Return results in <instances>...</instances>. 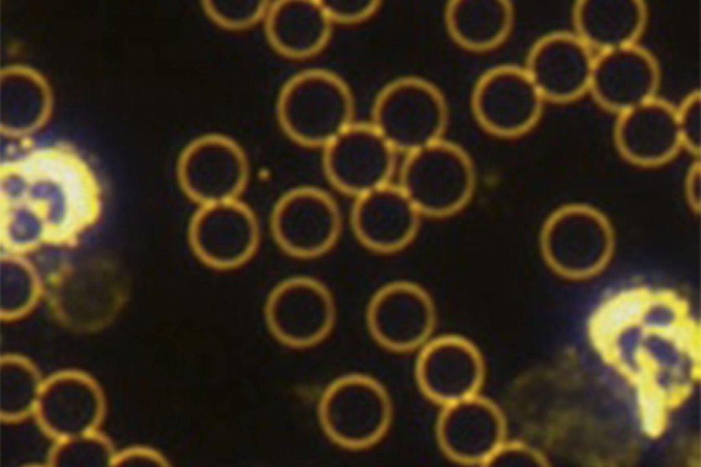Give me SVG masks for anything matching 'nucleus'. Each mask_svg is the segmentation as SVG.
Listing matches in <instances>:
<instances>
[{"label": "nucleus", "mask_w": 701, "mask_h": 467, "mask_svg": "<svg viewBox=\"0 0 701 467\" xmlns=\"http://www.w3.org/2000/svg\"><path fill=\"white\" fill-rule=\"evenodd\" d=\"M331 21L319 1L279 0L270 3L265 34L281 55L304 59L319 53L331 34Z\"/></svg>", "instance_id": "16"}, {"label": "nucleus", "mask_w": 701, "mask_h": 467, "mask_svg": "<svg viewBox=\"0 0 701 467\" xmlns=\"http://www.w3.org/2000/svg\"><path fill=\"white\" fill-rule=\"evenodd\" d=\"M500 408L479 394L442 406L435 425L437 444L453 462L483 466L506 440Z\"/></svg>", "instance_id": "14"}, {"label": "nucleus", "mask_w": 701, "mask_h": 467, "mask_svg": "<svg viewBox=\"0 0 701 467\" xmlns=\"http://www.w3.org/2000/svg\"><path fill=\"white\" fill-rule=\"evenodd\" d=\"M651 290L633 288L608 299L590 322L591 338L601 352L619 333L639 323Z\"/></svg>", "instance_id": "19"}, {"label": "nucleus", "mask_w": 701, "mask_h": 467, "mask_svg": "<svg viewBox=\"0 0 701 467\" xmlns=\"http://www.w3.org/2000/svg\"><path fill=\"white\" fill-rule=\"evenodd\" d=\"M640 385L638 405L641 425L647 435L657 437L664 429L667 399L649 383Z\"/></svg>", "instance_id": "21"}, {"label": "nucleus", "mask_w": 701, "mask_h": 467, "mask_svg": "<svg viewBox=\"0 0 701 467\" xmlns=\"http://www.w3.org/2000/svg\"><path fill=\"white\" fill-rule=\"evenodd\" d=\"M684 192L687 203L694 212L700 207V166L694 163L687 172L684 182Z\"/></svg>", "instance_id": "24"}, {"label": "nucleus", "mask_w": 701, "mask_h": 467, "mask_svg": "<svg viewBox=\"0 0 701 467\" xmlns=\"http://www.w3.org/2000/svg\"><path fill=\"white\" fill-rule=\"evenodd\" d=\"M276 110L279 125L291 140L305 147H324L353 123L354 103L340 77L309 69L284 84Z\"/></svg>", "instance_id": "1"}, {"label": "nucleus", "mask_w": 701, "mask_h": 467, "mask_svg": "<svg viewBox=\"0 0 701 467\" xmlns=\"http://www.w3.org/2000/svg\"><path fill=\"white\" fill-rule=\"evenodd\" d=\"M372 125L396 151L407 154L442 139L448 108L440 90L420 77H403L377 96Z\"/></svg>", "instance_id": "5"}, {"label": "nucleus", "mask_w": 701, "mask_h": 467, "mask_svg": "<svg viewBox=\"0 0 701 467\" xmlns=\"http://www.w3.org/2000/svg\"><path fill=\"white\" fill-rule=\"evenodd\" d=\"M539 245L546 265L557 275L581 280L600 273L615 248V235L607 217L584 204H569L544 220Z\"/></svg>", "instance_id": "3"}, {"label": "nucleus", "mask_w": 701, "mask_h": 467, "mask_svg": "<svg viewBox=\"0 0 701 467\" xmlns=\"http://www.w3.org/2000/svg\"><path fill=\"white\" fill-rule=\"evenodd\" d=\"M420 216L400 187L388 183L355 197L350 223L355 237L365 247L392 253L413 240Z\"/></svg>", "instance_id": "15"}, {"label": "nucleus", "mask_w": 701, "mask_h": 467, "mask_svg": "<svg viewBox=\"0 0 701 467\" xmlns=\"http://www.w3.org/2000/svg\"><path fill=\"white\" fill-rule=\"evenodd\" d=\"M475 183L474 164L466 151L442 138L407 154L398 186L421 216L442 218L466 206Z\"/></svg>", "instance_id": "4"}, {"label": "nucleus", "mask_w": 701, "mask_h": 467, "mask_svg": "<svg viewBox=\"0 0 701 467\" xmlns=\"http://www.w3.org/2000/svg\"><path fill=\"white\" fill-rule=\"evenodd\" d=\"M514 9L507 0H452L446 4L444 22L452 40L473 52L492 50L511 33Z\"/></svg>", "instance_id": "17"}, {"label": "nucleus", "mask_w": 701, "mask_h": 467, "mask_svg": "<svg viewBox=\"0 0 701 467\" xmlns=\"http://www.w3.org/2000/svg\"><path fill=\"white\" fill-rule=\"evenodd\" d=\"M436 322L434 303L427 291L409 281L398 280L380 287L366 311L372 339L392 352L419 349L431 337Z\"/></svg>", "instance_id": "10"}, {"label": "nucleus", "mask_w": 701, "mask_h": 467, "mask_svg": "<svg viewBox=\"0 0 701 467\" xmlns=\"http://www.w3.org/2000/svg\"><path fill=\"white\" fill-rule=\"evenodd\" d=\"M188 238L201 262L212 268L230 270L253 256L259 227L253 210L233 199L201 205L190 220Z\"/></svg>", "instance_id": "11"}, {"label": "nucleus", "mask_w": 701, "mask_h": 467, "mask_svg": "<svg viewBox=\"0 0 701 467\" xmlns=\"http://www.w3.org/2000/svg\"><path fill=\"white\" fill-rule=\"evenodd\" d=\"M546 464L544 457L531 444L505 440L483 466H541Z\"/></svg>", "instance_id": "22"}, {"label": "nucleus", "mask_w": 701, "mask_h": 467, "mask_svg": "<svg viewBox=\"0 0 701 467\" xmlns=\"http://www.w3.org/2000/svg\"><path fill=\"white\" fill-rule=\"evenodd\" d=\"M265 313L275 337L295 349L309 348L324 341L336 318L329 288L308 276L291 277L276 285L266 299Z\"/></svg>", "instance_id": "9"}, {"label": "nucleus", "mask_w": 701, "mask_h": 467, "mask_svg": "<svg viewBox=\"0 0 701 467\" xmlns=\"http://www.w3.org/2000/svg\"><path fill=\"white\" fill-rule=\"evenodd\" d=\"M270 3L262 0H205L201 5L216 25L228 30L253 27L265 18Z\"/></svg>", "instance_id": "20"}, {"label": "nucleus", "mask_w": 701, "mask_h": 467, "mask_svg": "<svg viewBox=\"0 0 701 467\" xmlns=\"http://www.w3.org/2000/svg\"><path fill=\"white\" fill-rule=\"evenodd\" d=\"M324 173L355 197L389 183L396 151L372 124L352 123L324 147Z\"/></svg>", "instance_id": "13"}, {"label": "nucleus", "mask_w": 701, "mask_h": 467, "mask_svg": "<svg viewBox=\"0 0 701 467\" xmlns=\"http://www.w3.org/2000/svg\"><path fill=\"white\" fill-rule=\"evenodd\" d=\"M414 373L423 395L444 406L479 394L485 366L472 341L446 334L431 337L419 349Z\"/></svg>", "instance_id": "12"}, {"label": "nucleus", "mask_w": 701, "mask_h": 467, "mask_svg": "<svg viewBox=\"0 0 701 467\" xmlns=\"http://www.w3.org/2000/svg\"><path fill=\"white\" fill-rule=\"evenodd\" d=\"M618 140L624 155L645 166L663 164L673 155L680 140L677 121L664 110L632 112L622 121Z\"/></svg>", "instance_id": "18"}, {"label": "nucleus", "mask_w": 701, "mask_h": 467, "mask_svg": "<svg viewBox=\"0 0 701 467\" xmlns=\"http://www.w3.org/2000/svg\"><path fill=\"white\" fill-rule=\"evenodd\" d=\"M249 167L242 148L218 134L200 136L179 154L177 177L183 192L200 205L237 199L248 179Z\"/></svg>", "instance_id": "6"}, {"label": "nucleus", "mask_w": 701, "mask_h": 467, "mask_svg": "<svg viewBox=\"0 0 701 467\" xmlns=\"http://www.w3.org/2000/svg\"><path fill=\"white\" fill-rule=\"evenodd\" d=\"M320 426L327 438L347 450L379 443L388 432L393 405L385 386L366 374L340 375L329 383L317 405Z\"/></svg>", "instance_id": "2"}, {"label": "nucleus", "mask_w": 701, "mask_h": 467, "mask_svg": "<svg viewBox=\"0 0 701 467\" xmlns=\"http://www.w3.org/2000/svg\"><path fill=\"white\" fill-rule=\"evenodd\" d=\"M272 236L281 250L299 259L328 252L336 243L342 217L334 199L325 191L309 186L284 193L270 216Z\"/></svg>", "instance_id": "8"}, {"label": "nucleus", "mask_w": 701, "mask_h": 467, "mask_svg": "<svg viewBox=\"0 0 701 467\" xmlns=\"http://www.w3.org/2000/svg\"><path fill=\"white\" fill-rule=\"evenodd\" d=\"M542 97L524 67L502 64L485 71L471 94V109L487 132L511 138L528 132L537 123Z\"/></svg>", "instance_id": "7"}, {"label": "nucleus", "mask_w": 701, "mask_h": 467, "mask_svg": "<svg viewBox=\"0 0 701 467\" xmlns=\"http://www.w3.org/2000/svg\"><path fill=\"white\" fill-rule=\"evenodd\" d=\"M332 21L353 24L368 19L377 10L379 1L374 0H321L319 1Z\"/></svg>", "instance_id": "23"}]
</instances>
